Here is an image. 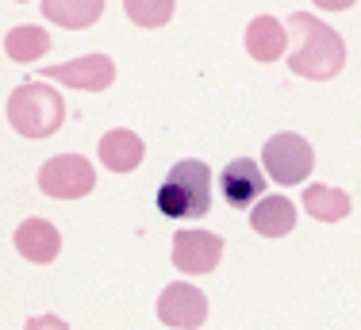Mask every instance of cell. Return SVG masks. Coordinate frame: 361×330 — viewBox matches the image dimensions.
I'll return each instance as SVG.
<instances>
[{"label": "cell", "mask_w": 361, "mask_h": 330, "mask_svg": "<svg viewBox=\"0 0 361 330\" xmlns=\"http://www.w3.org/2000/svg\"><path fill=\"white\" fill-rule=\"evenodd\" d=\"M39 188L54 200H81L97 188V173L81 154H58L39 169Z\"/></svg>", "instance_id": "5"}, {"label": "cell", "mask_w": 361, "mask_h": 330, "mask_svg": "<svg viewBox=\"0 0 361 330\" xmlns=\"http://www.w3.org/2000/svg\"><path fill=\"white\" fill-rule=\"evenodd\" d=\"M158 319L173 330H196L208 319V296L200 288H192V284L177 281L158 296Z\"/></svg>", "instance_id": "7"}, {"label": "cell", "mask_w": 361, "mask_h": 330, "mask_svg": "<svg viewBox=\"0 0 361 330\" xmlns=\"http://www.w3.org/2000/svg\"><path fill=\"white\" fill-rule=\"evenodd\" d=\"M250 227L265 238H285L296 227V204L288 196H265L254 204L250 212Z\"/></svg>", "instance_id": "12"}, {"label": "cell", "mask_w": 361, "mask_h": 330, "mask_svg": "<svg viewBox=\"0 0 361 330\" xmlns=\"http://www.w3.org/2000/svg\"><path fill=\"white\" fill-rule=\"evenodd\" d=\"M100 12H104L100 0H42V16L70 31L89 28L92 20H100Z\"/></svg>", "instance_id": "15"}, {"label": "cell", "mask_w": 361, "mask_h": 330, "mask_svg": "<svg viewBox=\"0 0 361 330\" xmlns=\"http://www.w3.org/2000/svg\"><path fill=\"white\" fill-rule=\"evenodd\" d=\"M23 330H70V323L58 319V315H35V319H27Z\"/></svg>", "instance_id": "18"}, {"label": "cell", "mask_w": 361, "mask_h": 330, "mask_svg": "<svg viewBox=\"0 0 361 330\" xmlns=\"http://www.w3.org/2000/svg\"><path fill=\"white\" fill-rule=\"evenodd\" d=\"M16 250L35 265H50L58 257V250H62V234L47 219H27L16 227Z\"/></svg>", "instance_id": "10"}, {"label": "cell", "mask_w": 361, "mask_h": 330, "mask_svg": "<svg viewBox=\"0 0 361 330\" xmlns=\"http://www.w3.org/2000/svg\"><path fill=\"white\" fill-rule=\"evenodd\" d=\"M262 165L273 177V185H300V181L315 169V150H312L307 138L281 131L262 146Z\"/></svg>", "instance_id": "4"}, {"label": "cell", "mask_w": 361, "mask_h": 330, "mask_svg": "<svg viewBox=\"0 0 361 330\" xmlns=\"http://www.w3.org/2000/svg\"><path fill=\"white\" fill-rule=\"evenodd\" d=\"M212 207V169L196 158H185L169 169L158 188V212L166 219H200Z\"/></svg>", "instance_id": "2"}, {"label": "cell", "mask_w": 361, "mask_h": 330, "mask_svg": "<svg viewBox=\"0 0 361 330\" xmlns=\"http://www.w3.org/2000/svg\"><path fill=\"white\" fill-rule=\"evenodd\" d=\"M66 119V100L42 81H23L8 97V123L23 138H50Z\"/></svg>", "instance_id": "3"}, {"label": "cell", "mask_w": 361, "mask_h": 330, "mask_svg": "<svg viewBox=\"0 0 361 330\" xmlns=\"http://www.w3.org/2000/svg\"><path fill=\"white\" fill-rule=\"evenodd\" d=\"M42 77L47 81H62L81 92H104L116 81V66H111L108 54H85V58H73V62H62V66H42Z\"/></svg>", "instance_id": "6"}, {"label": "cell", "mask_w": 361, "mask_h": 330, "mask_svg": "<svg viewBox=\"0 0 361 330\" xmlns=\"http://www.w3.org/2000/svg\"><path fill=\"white\" fill-rule=\"evenodd\" d=\"M304 212L319 223H338L350 215V196L334 185H312L304 188Z\"/></svg>", "instance_id": "14"}, {"label": "cell", "mask_w": 361, "mask_h": 330, "mask_svg": "<svg viewBox=\"0 0 361 330\" xmlns=\"http://www.w3.org/2000/svg\"><path fill=\"white\" fill-rule=\"evenodd\" d=\"M100 161L108 165L111 173H131V169H139L142 158H146V146H142V138L135 135V131H108L104 138H100Z\"/></svg>", "instance_id": "11"}, {"label": "cell", "mask_w": 361, "mask_h": 330, "mask_svg": "<svg viewBox=\"0 0 361 330\" xmlns=\"http://www.w3.org/2000/svg\"><path fill=\"white\" fill-rule=\"evenodd\" d=\"M127 16H131L135 23H142V28H158V23H166L169 16H173V4L169 0H127Z\"/></svg>", "instance_id": "17"}, {"label": "cell", "mask_w": 361, "mask_h": 330, "mask_svg": "<svg viewBox=\"0 0 361 330\" xmlns=\"http://www.w3.org/2000/svg\"><path fill=\"white\" fill-rule=\"evenodd\" d=\"M223 257V238L212 231H180L173 238V265L188 276L212 273Z\"/></svg>", "instance_id": "8"}, {"label": "cell", "mask_w": 361, "mask_h": 330, "mask_svg": "<svg viewBox=\"0 0 361 330\" xmlns=\"http://www.w3.org/2000/svg\"><path fill=\"white\" fill-rule=\"evenodd\" d=\"M4 50H8V58L12 62H39L42 54L50 50V35L35 28V23H23V28H12L8 31V39H4Z\"/></svg>", "instance_id": "16"}, {"label": "cell", "mask_w": 361, "mask_h": 330, "mask_svg": "<svg viewBox=\"0 0 361 330\" xmlns=\"http://www.w3.org/2000/svg\"><path fill=\"white\" fill-rule=\"evenodd\" d=\"M219 192H223V204L243 212V207H254L257 196L265 192V177L257 169V161L250 158H235L227 169L219 173Z\"/></svg>", "instance_id": "9"}, {"label": "cell", "mask_w": 361, "mask_h": 330, "mask_svg": "<svg viewBox=\"0 0 361 330\" xmlns=\"http://www.w3.org/2000/svg\"><path fill=\"white\" fill-rule=\"evenodd\" d=\"M288 28L296 35V47L288 54L292 73L307 77V81H331V77L342 73V66H346V42H342L338 31H331L326 23H319L307 12H292Z\"/></svg>", "instance_id": "1"}, {"label": "cell", "mask_w": 361, "mask_h": 330, "mask_svg": "<svg viewBox=\"0 0 361 330\" xmlns=\"http://www.w3.org/2000/svg\"><path fill=\"white\" fill-rule=\"evenodd\" d=\"M285 47H288V31L273 16H257L246 28V50H250L254 62H277L285 54Z\"/></svg>", "instance_id": "13"}]
</instances>
